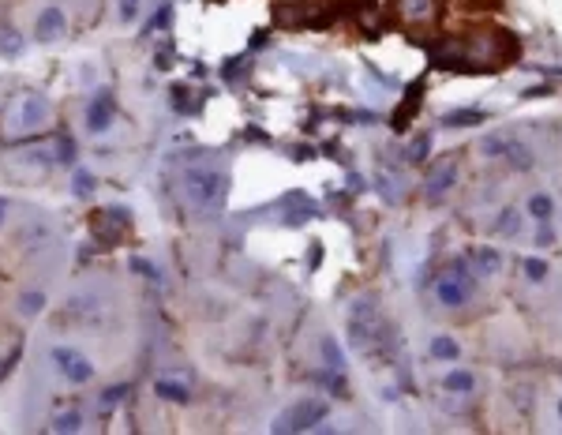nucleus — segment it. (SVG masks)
Returning a JSON list of instances; mask_svg holds the SVG:
<instances>
[{"label": "nucleus", "instance_id": "obj_1", "mask_svg": "<svg viewBox=\"0 0 562 435\" xmlns=\"http://www.w3.org/2000/svg\"><path fill=\"white\" fill-rule=\"evenodd\" d=\"M184 188H188V199L199 206H221L229 199V177L218 169H191L184 177Z\"/></svg>", "mask_w": 562, "mask_h": 435}, {"label": "nucleus", "instance_id": "obj_2", "mask_svg": "<svg viewBox=\"0 0 562 435\" xmlns=\"http://www.w3.org/2000/svg\"><path fill=\"white\" fill-rule=\"evenodd\" d=\"M472 286H477V270H469V263L458 259V263H450V270L439 278L435 297L446 304V308H461V304L472 297Z\"/></svg>", "mask_w": 562, "mask_h": 435}, {"label": "nucleus", "instance_id": "obj_3", "mask_svg": "<svg viewBox=\"0 0 562 435\" xmlns=\"http://www.w3.org/2000/svg\"><path fill=\"white\" fill-rule=\"evenodd\" d=\"M330 413V406L322 398H300L296 406L285 409V417L274 424V431H304V428H315V424Z\"/></svg>", "mask_w": 562, "mask_h": 435}, {"label": "nucleus", "instance_id": "obj_4", "mask_svg": "<svg viewBox=\"0 0 562 435\" xmlns=\"http://www.w3.org/2000/svg\"><path fill=\"white\" fill-rule=\"evenodd\" d=\"M53 364L60 368L64 372V379H68V383H86V379L94 375V368L83 361L79 353L75 349H68V345H60V349H53Z\"/></svg>", "mask_w": 562, "mask_h": 435}, {"label": "nucleus", "instance_id": "obj_5", "mask_svg": "<svg viewBox=\"0 0 562 435\" xmlns=\"http://www.w3.org/2000/svg\"><path fill=\"white\" fill-rule=\"evenodd\" d=\"M113 124V94H98L86 109V128L90 132H105V128Z\"/></svg>", "mask_w": 562, "mask_h": 435}, {"label": "nucleus", "instance_id": "obj_6", "mask_svg": "<svg viewBox=\"0 0 562 435\" xmlns=\"http://www.w3.org/2000/svg\"><path fill=\"white\" fill-rule=\"evenodd\" d=\"M64 30H68V23H64V12L60 8H46L38 19V27H34V38L38 41H57Z\"/></svg>", "mask_w": 562, "mask_h": 435}, {"label": "nucleus", "instance_id": "obj_7", "mask_svg": "<svg viewBox=\"0 0 562 435\" xmlns=\"http://www.w3.org/2000/svg\"><path fill=\"white\" fill-rule=\"evenodd\" d=\"M453 180H458V169H453V166H439L435 173H431L427 188H424L427 203H439V195H442V192H450V188H453Z\"/></svg>", "mask_w": 562, "mask_h": 435}, {"label": "nucleus", "instance_id": "obj_8", "mask_svg": "<svg viewBox=\"0 0 562 435\" xmlns=\"http://www.w3.org/2000/svg\"><path fill=\"white\" fill-rule=\"evenodd\" d=\"M469 267L477 270V274L488 278V274H495V270L502 267V255L495 252V248H472V252H469Z\"/></svg>", "mask_w": 562, "mask_h": 435}, {"label": "nucleus", "instance_id": "obj_9", "mask_svg": "<svg viewBox=\"0 0 562 435\" xmlns=\"http://www.w3.org/2000/svg\"><path fill=\"white\" fill-rule=\"evenodd\" d=\"M502 158L510 161V166L517 169V173H525V169H533V150H528L525 143H517V139H506V150H502Z\"/></svg>", "mask_w": 562, "mask_h": 435}, {"label": "nucleus", "instance_id": "obj_10", "mask_svg": "<svg viewBox=\"0 0 562 435\" xmlns=\"http://www.w3.org/2000/svg\"><path fill=\"white\" fill-rule=\"evenodd\" d=\"M154 394L165 398V401H177V406H184V401L191 398V390L184 387V383H177V379H158V383H154Z\"/></svg>", "mask_w": 562, "mask_h": 435}, {"label": "nucleus", "instance_id": "obj_11", "mask_svg": "<svg viewBox=\"0 0 562 435\" xmlns=\"http://www.w3.org/2000/svg\"><path fill=\"white\" fill-rule=\"evenodd\" d=\"M472 387H477L472 372H450L442 379V390H450V394H472Z\"/></svg>", "mask_w": 562, "mask_h": 435}, {"label": "nucleus", "instance_id": "obj_12", "mask_svg": "<svg viewBox=\"0 0 562 435\" xmlns=\"http://www.w3.org/2000/svg\"><path fill=\"white\" fill-rule=\"evenodd\" d=\"M484 121V109H461V113H446L442 116V124L446 128H472Z\"/></svg>", "mask_w": 562, "mask_h": 435}, {"label": "nucleus", "instance_id": "obj_13", "mask_svg": "<svg viewBox=\"0 0 562 435\" xmlns=\"http://www.w3.org/2000/svg\"><path fill=\"white\" fill-rule=\"evenodd\" d=\"M83 428V409H64L57 420H53V431H79Z\"/></svg>", "mask_w": 562, "mask_h": 435}, {"label": "nucleus", "instance_id": "obj_14", "mask_svg": "<svg viewBox=\"0 0 562 435\" xmlns=\"http://www.w3.org/2000/svg\"><path fill=\"white\" fill-rule=\"evenodd\" d=\"M461 345L453 338H431V356H439V361H458Z\"/></svg>", "mask_w": 562, "mask_h": 435}, {"label": "nucleus", "instance_id": "obj_15", "mask_svg": "<svg viewBox=\"0 0 562 435\" xmlns=\"http://www.w3.org/2000/svg\"><path fill=\"white\" fill-rule=\"evenodd\" d=\"M94 188H98V180H94V173H86V169H75V177H71V192L75 195H94Z\"/></svg>", "mask_w": 562, "mask_h": 435}, {"label": "nucleus", "instance_id": "obj_16", "mask_svg": "<svg viewBox=\"0 0 562 435\" xmlns=\"http://www.w3.org/2000/svg\"><path fill=\"white\" fill-rule=\"evenodd\" d=\"M499 233H502V236H517V233H521V214L506 206V210L499 214Z\"/></svg>", "mask_w": 562, "mask_h": 435}, {"label": "nucleus", "instance_id": "obj_17", "mask_svg": "<svg viewBox=\"0 0 562 435\" xmlns=\"http://www.w3.org/2000/svg\"><path fill=\"white\" fill-rule=\"evenodd\" d=\"M172 23V4H161L154 15H150V23L143 27V34H154V30H165Z\"/></svg>", "mask_w": 562, "mask_h": 435}, {"label": "nucleus", "instance_id": "obj_18", "mask_svg": "<svg viewBox=\"0 0 562 435\" xmlns=\"http://www.w3.org/2000/svg\"><path fill=\"white\" fill-rule=\"evenodd\" d=\"M551 210H555L551 195H533V199H528V214H533V218H540V222H547V218H551Z\"/></svg>", "mask_w": 562, "mask_h": 435}, {"label": "nucleus", "instance_id": "obj_19", "mask_svg": "<svg viewBox=\"0 0 562 435\" xmlns=\"http://www.w3.org/2000/svg\"><path fill=\"white\" fill-rule=\"evenodd\" d=\"M19 308H23V315H38L41 308H46V297H41L38 289H30V293L19 297Z\"/></svg>", "mask_w": 562, "mask_h": 435}, {"label": "nucleus", "instance_id": "obj_20", "mask_svg": "<svg viewBox=\"0 0 562 435\" xmlns=\"http://www.w3.org/2000/svg\"><path fill=\"white\" fill-rule=\"evenodd\" d=\"M409 19H431V0H402Z\"/></svg>", "mask_w": 562, "mask_h": 435}, {"label": "nucleus", "instance_id": "obj_21", "mask_svg": "<svg viewBox=\"0 0 562 435\" xmlns=\"http://www.w3.org/2000/svg\"><path fill=\"white\" fill-rule=\"evenodd\" d=\"M128 394V383H116V387H105L102 390V409H113V406H121Z\"/></svg>", "mask_w": 562, "mask_h": 435}, {"label": "nucleus", "instance_id": "obj_22", "mask_svg": "<svg viewBox=\"0 0 562 435\" xmlns=\"http://www.w3.org/2000/svg\"><path fill=\"white\" fill-rule=\"evenodd\" d=\"M172 102H177V113H199V102H196L188 91H184V86L172 91Z\"/></svg>", "mask_w": 562, "mask_h": 435}, {"label": "nucleus", "instance_id": "obj_23", "mask_svg": "<svg viewBox=\"0 0 562 435\" xmlns=\"http://www.w3.org/2000/svg\"><path fill=\"white\" fill-rule=\"evenodd\" d=\"M525 278L528 281H544L547 278V263H544V259H536V255H528L525 259Z\"/></svg>", "mask_w": 562, "mask_h": 435}, {"label": "nucleus", "instance_id": "obj_24", "mask_svg": "<svg viewBox=\"0 0 562 435\" xmlns=\"http://www.w3.org/2000/svg\"><path fill=\"white\" fill-rule=\"evenodd\" d=\"M427 150H431V139H427V135H416V143L409 147V158H413V161H424Z\"/></svg>", "mask_w": 562, "mask_h": 435}, {"label": "nucleus", "instance_id": "obj_25", "mask_svg": "<svg viewBox=\"0 0 562 435\" xmlns=\"http://www.w3.org/2000/svg\"><path fill=\"white\" fill-rule=\"evenodd\" d=\"M116 12H121L124 23H132V19L139 15V0H116Z\"/></svg>", "mask_w": 562, "mask_h": 435}, {"label": "nucleus", "instance_id": "obj_26", "mask_svg": "<svg viewBox=\"0 0 562 435\" xmlns=\"http://www.w3.org/2000/svg\"><path fill=\"white\" fill-rule=\"evenodd\" d=\"M502 150H506V139H502V135H491V139H484V154H491V158H502Z\"/></svg>", "mask_w": 562, "mask_h": 435}, {"label": "nucleus", "instance_id": "obj_27", "mask_svg": "<svg viewBox=\"0 0 562 435\" xmlns=\"http://www.w3.org/2000/svg\"><path fill=\"white\" fill-rule=\"evenodd\" d=\"M322 349H327V364H330V368H341V353H338V342H334V338H327V342H322Z\"/></svg>", "mask_w": 562, "mask_h": 435}, {"label": "nucleus", "instance_id": "obj_28", "mask_svg": "<svg viewBox=\"0 0 562 435\" xmlns=\"http://www.w3.org/2000/svg\"><path fill=\"white\" fill-rule=\"evenodd\" d=\"M536 244L540 248H547V244H555V229H551L547 222H540V229H536Z\"/></svg>", "mask_w": 562, "mask_h": 435}, {"label": "nucleus", "instance_id": "obj_29", "mask_svg": "<svg viewBox=\"0 0 562 435\" xmlns=\"http://www.w3.org/2000/svg\"><path fill=\"white\" fill-rule=\"evenodd\" d=\"M132 270H139V274H150V278H158V270L150 267L146 259H135V263H132Z\"/></svg>", "mask_w": 562, "mask_h": 435}, {"label": "nucleus", "instance_id": "obj_30", "mask_svg": "<svg viewBox=\"0 0 562 435\" xmlns=\"http://www.w3.org/2000/svg\"><path fill=\"white\" fill-rule=\"evenodd\" d=\"M4 214H8V199H0V225H4Z\"/></svg>", "mask_w": 562, "mask_h": 435}, {"label": "nucleus", "instance_id": "obj_31", "mask_svg": "<svg viewBox=\"0 0 562 435\" xmlns=\"http://www.w3.org/2000/svg\"><path fill=\"white\" fill-rule=\"evenodd\" d=\"M558 413H562V401H558Z\"/></svg>", "mask_w": 562, "mask_h": 435}]
</instances>
